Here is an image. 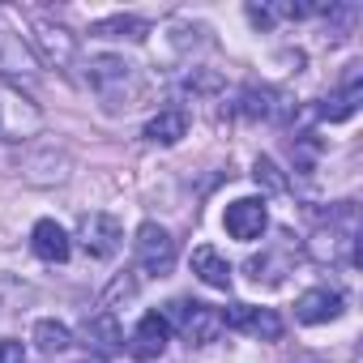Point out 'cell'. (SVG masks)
<instances>
[{
  "label": "cell",
  "instance_id": "1",
  "mask_svg": "<svg viewBox=\"0 0 363 363\" xmlns=\"http://www.w3.org/2000/svg\"><path fill=\"white\" fill-rule=\"evenodd\" d=\"M86 82H90V90L103 99L107 111H128V107H137V103H141V90H145L141 69H137L133 60H124V56H94V60L86 65Z\"/></svg>",
  "mask_w": 363,
  "mask_h": 363
},
{
  "label": "cell",
  "instance_id": "2",
  "mask_svg": "<svg viewBox=\"0 0 363 363\" xmlns=\"http://www.w3.org/2000/svg\"><path fill=\"white\" fill-rule=\"evenodd\" d=\"M26 48L39 56L43 69H56V73H69V65L77 60V35L65 30L60 22L52 18H39V13H26Z\"/></svg>",
  "mask_w": 363,
  "mask_h": 363
},
{
  "label": "cell",
  "instance_id": "3",
  "mask_svg": "<svg viewBox=\"0 0 363 363\" xmlns=\"http://www.w3.org/2000/svg\"><path fill=\"white\" fill-rule=\"evenodd\" d=\"M359 231H354V206L350 201H342L333 214H329V227H316V235L308 240V252L316 257V261H333V265H354L359 257H354V240Z\"/></svg>",
  "mask_w": 363,
  "mask_h": 363
},
{
  "label": "cell",
  "instance_id": "4",
  "mask_svg": "<svg viewBox=\"0 0 363 363\" xmlns=\"http://www.w3.org/2000/svg\"><path fill=\"white\" fill-rule=\"evenodd\" d=\"M162 316H167L171 329H179V337H184L189 346H210L223 333L218 308L214 303H201V299H171Z\"/></svg>",
  "mask_w": 363,
  "mask_h": 363
},
{
  "label": "cell",
  "instance_id": "5",
  "mask_svg": "<svg viewBox=\"0 0 363 363\" xmlns=\"http://www.w3.org/2000/svg\"><path fill=\"white\" fill-rule=\"evenodd\" d=\"M43 128V111L30 103V94L18 82H0V137L26 141Z\"/></svg>",
  "mask_w": 363,
  "mask_h": 363
},
{
  "label": "cell",
  "instance_id": "6",
  "mask_svg": "<svg viewBox=\"0 0 363 363\" xmlns=\"http://www.w3.org/2000/svg\"><path fill=\"white\" fill-rule=\"evenodd\" d=\"M133 257H137V269L145 278H167L171 265H175V240L167 235V227L141 223L137 227V240H133Z\"/></svg>",
  "mask_w": 363,
  "mask_h": 363
},
{
  "label": "cell",
  "instance_id": "7",
  "mask_svg": "<svg viewBox=\"0 0 363 363\" xmlns=\"http://www.w3.org/2000/svg\"><path fill=\"white\" fill-rule=\"evenodd\" d=\"M77 244L94 261H111L120 252V244H124V227H120V218H111L103 210H90V214L77 218Z\"/></svg>",
  "mask_w": 363,
  "mask_h": 363
},
{
  "label": "cell",
  "instance_id": "8",
  "mask_svg": "<svg viewBox=\"0 0 363 363\" xmlns=\"http://www.w3.org/2000/svg\"><path fill=\"white\" fill-rule=\"evenodd\" d=\"M218 316H223V329H240V333H252L261 342H278L282 337V316L274 308L231 303V308H218Z\"/></svg>",
  "mask_w": 363,
  "mask_h": 363
},
{
  "label": "cell",
  "instance_id": "9",
  "mask_svg": "<svg viewBox=\"0 0 363 363\" xmlns=\"http://www.w3.org/2000/svg\"><path fill=\"white\" fill-rule=\"evenodd\" d=\"M223 227H227V235H231V240H244V244L261 240V235H265V227H269L265 197H240V201H231V206H227V214H223Z\"/></svg>",
  "mask_w": 363,
  "mask_h": 363
},
{
  "label": "cell",
  "instance_id": "10",
  "mask_svg": "<svg viewBox=\"0 0 363 363\" xmlns=\"http://www.w3.org/2000/svg\"><path fill=\"white\" fill-rule=\"evenodd\" d=\"M167 342H171L167 316H162V312H145V316L137 320L133 337H128V354H133L137 363H154V359L167 350Z\"/></svg>",
  "mask_w": 363,
  "mask_h": 363
},
{
  "label": "cell",
  "instance_id": "11",
  "mask_svg": "<svg viewBox=\"0 0 363 363\" xmlns=\"http://www.w3.org/2000/svg\"><path fill=\"white\" fill-rule=\"evenodd\" d=\"M342 316V295L329 291V286H312L295 299V320L299 325H325V320H337Z\"/></svg>",
  "mask_w": 363,
  "mask_h": 363
},
{
  "label": "cell",
  "instance_id": "12",
  "mask_svg": "<svg viewBox=\"0 0 363 363\" xmlns=\"http://www.w3.org/2000/svg\"><path fill=\"white\" fill-rule=\"evenodd\" d=\"M30 248H35V257H39V261L60 265V261H69L73 240L65 235V227H60L56 218H39V223H35V231H30Z\"/></svg>",
  "mask_w": 363,
  "mask_h": 363
},
{
  "label": "cell",
  "instance_id": "13",
  "mask_svg": "<svg viewBox=\"0 0 363 363\" xmlns=\"http://www.w3.org/2000/svg\"><path fill=\"white\" fill-rule=\"evenodd\" d=\"M82 333H86V346L99 350V354H116V350L124 346V329H120L116 312H94Z\"/></svg>",
  "mask_w": 363,
  "mask_h": 363
},
{
  "label": "cell",
  "instance_id": "14",
  "mask_svg": "<svg viewBox=\"0 0 363 363\" xmlns=\"http://www.w3.org/2000/svg\"><path fill=\"white\" fill-rule=\"evenodd\" d=\"M193 274H197L206 286H214V291H231V265H227V257H223L218 248H210V244L193 248Z\"/></svg>",
  "mask_w": 363,
  "mask_h": 363
},
{
  "label": "cell",
  "instance_id": "15",
  "mask_svg": "<svg viewBox=\"0 0 363 363\" xmlns=\"http://www.w3.org/2000/svg\"><path fill=\"white\" fill-rule=\"evenodd\" d=\"M359 99H363V86H359V73H350V77H346V86H342V90H333V94L320 103V120H329V124L350 120V116L359 111Z\"/></svg>",
  "mask_w": 363,
  "mask_h": 363
},
{
  "label": "cell",
  "instance_id": "16",
  "mask_svg": "<svg viewBox=\"0 0 363 363\" xmlns=\"http://www.w3.org/2000/svg\"><path fill=\"white\" fill-rule=\"evenodd\" d=\"M184 133H189V116L179 111V107H171V111H158V116L145 124V133H141V137H145L150 145H175Z\"/></svg>",
  "mask_w": 363,
  "mask_h": 363
},
{
  "label": "cell",
  "instance_id": "17",
  "mask_svg": "<svg viewBox=\"0 0 363 363\" xmlns=\"http://www.w3.org/2000/svg\"><path fill=\"white\" fill-rule=\"evenodd\" d=\"M235 111L248 116V120H269V116H278V94L265 90V86H248V90H240Z\"/></svg>",
  "mask_w": 363,
  "mask_h": 363
},
{
  "label": "cell",
  "instance_id": "18",
  "mask_svg": "<svg viewBox=\"0 0 363 363\" xmlns=\"http://www.w3.org/2000/svg\"><path fill=\"white\" fill-rule=\"evenodd\" d=\"M90 35H99V39H133V43H141V39L150 35V22H141V18H107V22H94Z\"/></svg>",
  "mask_w": 363,
  "mask_h": 363
},
{
  "label": "cell",
  "instance_id": "19",
  "mask_svg": "<svg viewBox=\"0 0 363 363\" xmlns=\"http://www.w3.org/2000/svg\"><path fill=\"white\" fill-rule=\"evenodd\" d=\"M244 269L252 274L257 286H261V282L274 286V282H282V274H286V257H282V252H261V257H252Z\"/></svg>",
  "mask_w": 363,
  "mask_h": 363
},
{
  "label": "cell",
  "instance_id": "20",
  "mask_svg": "<svg viewBox=\"0 0 363 363\" xmlns=\"http://www.w3.org/2000/svg\"><path fill=\"white\" fill-rule=\"evenodd\" d=\"M35 342H39L43 354H60V350L73 346V333H69V325H60V320H39V325H35Z\"/></svg>",
  "mask_w": 363,
  "mask_h": 363
},
{
  "label": "cell",
  "instance_id": "21",
  "mask_svg": "<svg viewBox=\"0 0 363 363\" xmlns=\"http://www.w3.org/2000/svg\"><path fill=\"white\" fill-rule=\"evenodd\" d=\"M252 179H257L265 193H286V189H291V179H286V175L278 171V162H274V158H265V154L252 162Z\"/></svg>",
  "mask_w": 363,
  "mask_h": 363
},
{
  "label": "cell",
  "instance_id": "22",
  "mask_svg": "<svg viewBox=\"0 0 363 363\" xmlns=\"http://www.w3.org/2000/svg\"><path fill=\"white\" fill-rule=\"evenodd\" d=\"M133 295H137V278H133V274H120V278L103 291L99 312H111V308H116V299H133Z\"/></svg>",
  "mask_w": 363,
  "mask_h": 363
},
{
  "label": "cell",
  "instance_id": "23",
  "mask_svg": "<svg viewBox=\"0 0 363 363\" xmlns=\"http://www.w3.org/2000/svg\"><path fill=\"white\" fill-rule=\"evenodd\" d=\"M0 363H26V346L18 337H5L0 342Z\"/></svg>",
  "mask_w": 363,
  "mask_h": 363
}]
</instances>
